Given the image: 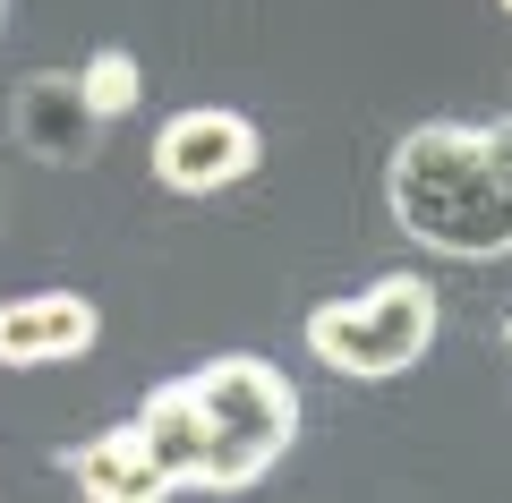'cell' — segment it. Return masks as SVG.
I'll return each mask as SVG.
<instances>
[{
    "label": "cell",
    "instance_id": "cell-5",
    "mask_svg": "<svg viewBox=\"0 0 512 503\" xmlns=\"http://www.w3.org/2000/svg\"><path fill=\"white\" fill-rule=\"evenodd\" d=\"M103 342V307L86 290H26L0 299V367H69Z\"/></svg>",
    "mask_w": 512,
    "mask_h": 503
},
{
    "label": "cell",
    "instance_id": "cell-4",
    "mask_svg": "<svg viewBox=\"0 0 512 503\" xmlns=\"http://www.w3.org/2000/svg\"><path fill=\"white\" fill-rule=\"evenodd\" d=\"M154 180L171 188V197H214V188L248 180L256 162H265V137H256V120H239V111L205 103V111H180V120L154 128Z\"/></svg>",
    "mask_w": 512,
    "mask_h": 503
},
{
    "label": "cell",
    "instance_id": "cell-7",
    "mask_svg": "<svg viewBox=\"0 0 512 503\" xmlns=\"http://www.w3.org/2000/svg\"><path fill=\"white\" fill-rule=\"evenodd\" d=\"M60 478L77 486V503H171V495H180L137 427H111V435L69 444V452H60Z\"/></svg>",
    "mask_w": 512,
    "mask_h": 503
},
{
    "label": "cell",
    "instance_id": "cell-11",
    "mask_svg": "<svg viewBox=\"0 0 512 503\" xmlns=\"http://www.w3.org/2000/svg\"><path fill=\"white\" fill-rule=\"evenodd\" d=\"M495 9H504V18H512V0H495Z\"/></svg>",
    "mask_w": 512,
    "mask_h": 503
},
{
    "label": "cell",
    "instance_id": "cell-10",
    "mask_svg": "<svg viewBox=\"0 0 512 503\" xmlns=\"http://www.w3.org/2000/svg\"><path fill=\"white\" fill-rule=\"evenodd\" d=\"M495 333H504V350H512V307H504V324H495Z\"/></svg>",
    "mask_w": 512,
    "mask_h": 503
},
{
    "label": "cell",
    "instance_id": "cell-9",
    "mask_svg": "<svg viewBox=\"0 0 512 503\" xmlns=\"http://www.w3.org/2000/svg\"><path fill=\"white\" fill-rule=\"evenodd\" d=\"M77 86H86V103H94V120H128L137 111V94H146V69L120 52V43H103V52L77 69Z\"/></svg>",
    "mask_w": 512,
    "mask_h": 503
},
{
    "label": "cell",
    "instance_id": "cell-2",
    "mask_svg": "<svg viewBox=\"0 0 512 503\" xmlns=\"http://www.w3.org/2000/svg\"><path fill=\"white\" fill-rule=\"evenodd\" d=\"M188 393H197V418H205V495H239V486H256L291 452L299 384L274 359H248V350L205 359L188 376Z\"/></svg>",
    "mask_w": 512,
    "mask_h": 503
},
{
    "label": "cell",
    "instance_id": "cell-1",
    "mask_svg": "<svg viewBox=\"0 0 512 503\" xmlns=\"http://www.w3.org/2000/svg\"><path fill=\"white\" fill-rule=\"evenodd\" d=\"M384 205L393 231L427 256H512V120H419L384 162Z\"/></svg>",
    "mask_w": 512,
    "mask_h": 503
},
{
    "label": "cell",
    "instance_id": "cell-3",
    "mask_svg": "<svg viewBox=\"0 0 512 503\" xmlns=\"http://www.w3.org/2000/svg\"><path fill=\"white\" fill-rule=\"evenodd\" d=\"M436 282L427 273H384V282L350 290V299H325L308 316V350L350 384H384L410 376V367L436 350Z\"/></svg>",
    "mask_w": 512,
    "mask_h": 503
},
{
    "label": "cell",
    "instance_id": "cell-12",
    "mask_svg": "<svg viewBox=\"0 0 512 503\" xmlns=\"http://www.w3.org/2000/svg\"><path fill=\"white\" fill-rule=\"evenodd\" d=\"M0 18H9V0H0Z\"/></svg>",
    "mask_w": 512,
    "mask_h": 503
},
{
    "label": "cell",
    "instance_id": "cell-8",
    "mask_svg": "<svg viewBox=\"0 0 512 503\" xmlns=\"http://www.w3.org/2000/svg\"><path fill=\"white\" fill-rule=\"evenodd\" d=\"M128 427L146 435V452L163 461V478H171V486H197V495H205V418H197V393H188V376L154 384V393L137 401V418H128Z\"/></svg>",
    "mask_w": 512,
    "mask_h": 503
},
{
    "label": "cell",
    "instance_id": "cell-6",
    "mask_svg": "<svg viewBox=\"0 0 512 503\" xmlns=\"http://www.w3.org/2000/svg\"><path fill=\"white\" fill-rule=\"evenodd\" d=\"M9 128H18V145L35 162H86L94 137H103V120H94L77 69H35L18 94H9Z\"/></svg>",
    "mask_w": 512,
    "mask_h": 503
}]
</instances>
